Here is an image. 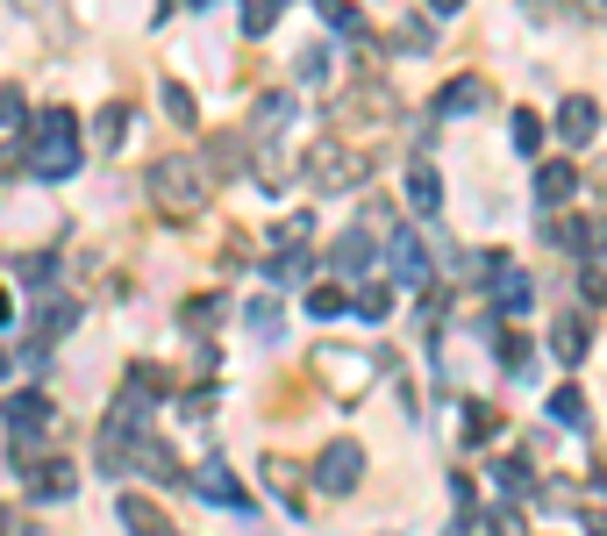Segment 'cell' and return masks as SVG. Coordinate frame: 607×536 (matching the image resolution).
<instances>
[{
    "mask_svg": "<svg viewBox=\"0 0 607 536\" xmlns=\"http://www.w3.org/2000/svg\"><path fill=\"white\" fill-rule=\"evenodd\" d=\"M29 173L36 179H72L79 173V143H72V115L43 107V122L29 129Z\"/></svg>",
    "mask_w": 607,
    "mask_h": 536,
    "instance_id": "obj_1",
    "label": "cell"
},
{
    "mask_svg": "<svg viewBox=\"0 0 607 536\" xmlns=\"http://www.w3.org/2000/svg\"><path fill=\"white\" fill-rule=\"evenodd\" d=\"M151 201L165 215H193L208 201V165H201V157H157L151 165Z\"/></svg>",
    "mask_w": 607,
    "mask_h": 536,
    "instance_id": "obj_2",
    "label": "cell"
},
{
    "mask_svg": "<svg viewBox=\"0 0 607 536\" xmlns=\"http://www.w3.org/2000/svg\"><path fill=\"white\" fill-rule=\"evenodd\" d=\"M358 480H364V444H350V436L322 444V458H314V486H322V494H350Z\"/></svg>",
    "mask_w": 607,
    "mask_h": 536,
    "instance_id": "obj_3",
    "label": "cell"
},
{
    "mask_svg": "<svg viewBox=\"0 0 607 536\" xmlns=\"http://www.w3.org/2000/svg\"><path fill=\"white\" fill-rule=\"evenodd\" d=\"M308 179H314L322 193H330V187H358V179H364V157L344 151V143H322V151L308 157Z\"/></svg>",
    "mask_w": 607,
    "mask_h": 536,
    "instance_id": "obj_4",
    "label": "cell"
},
{
    "mask_svg": "<svg viewBox=\"0 0 607 536\" xmlns=\"http://www.w3.org/2000/svg\"><path fill=\"white\" fill-rule=\"evenodd\" d=\"M322 380H336V394L344 400H358L364 386H372V358H364V350H322Z\"/></svg>",
    "mask_w": 607,
    "mask_h": 536,
    "instance_id": "obj_5",
    "label": "cell"
},
{
    "mask_svg": "<svg viewBox=\"0 0 607 536\" xmlns=\"http://www.w3.org/2000/svg\"><path fill=\"white\" fill-rule=\"evenodd\" d=\"M386 272H393L400 286H422V279H429V243L408 237V229H393V243H386Z\"/></svg>",
    "mask_w": 607,
    "mask_h": 536,
    "instance_id": "obj_6",
    "label": "cell"
},
{
    "mask_svg": "<svg viewBox=\"0 0 607 536\" xmlns=\"http://www.w3.org/2000/svg\"><path fill=\"white\" fill-rule=\"evenodd\" d=\"M551 237L565 243V251H579V258H607V222H600V215H572V222H551Z\"/></svg>",
    "mask_w": 607,
    "mask_h": 536,
    "instance_id": "obj_7",
    "label": "cell"
},
{
    "mask_svg": "<svg viewBox=\"0 0 607 536\" xmlns=\"http://www.w3.org/2000/svg\"><path fill=\"white\" fill-rule=\"evenodd\" d=\"M593 129H600V107H593L586 93H565V101H557V137L565 143H593Z\"/></svg>",
    "mask_w": 607,
    "mask_h": 536,
    "instance_id": "obj_8",
    "label": "cell"
},
{
    "mask_svg": "<svg viewBox=\"0 0 607 536\" xmlns=\"http://www.w3.org/2000/svg\"><path fill=\"white\" fill-rule=\"evenodd\" d=\"M193 494H201V501H222V508H250V494H243V486L229 480V465H222V458H208V465L193 472Z\"/></svg>",
    "mask_w": 607,
    "mask_h": 536,
    "instance_id": "obj_9",
    "label": "cell"
},
{
    "mask_svg": "<svg viewBox=\"0 0 607 536\" xmlns=\"http://www.w3.org/2000/svg\"><path fill=\"white\" fill-rule=\"evenodd\" d=\"M72 465L65 458H43V465H29V501H72Z\"/></svg>",
    "mask_w": 607,
    "mask_h": 536,
    "instance_id": "obj_10",
    "label": "cell"
},
{
    "mask_svg": "<svg viewBox=\"0 0 607 536\" xmlns=\"http://www.w3.org/2000/svg\"><path fill=\"white\" fill-rule=\"evenodd\" d=\"M408 208H415V215H436V208H443V179H436L429 157H415V165H408Z\"/></svg>",
    "mask_w": 607,
    "mask_h": 536,
    "instance_id": "obj_11",
    "label": "cell"
},
{
    "mask_svg": "<svg viewBox=\"0 0 607 536\" xmlns=\"http://www.w3.org/2000/svg\"><path fill=\"white\" fill-rule=\"evenodd\" d=\"M493 308H501V315H521V308H529V272L493 265Z\"/></svg>",
    "mask_w": 607,
    "mask_h": 536,
    "instance_id": "obj_12",
    "label": "cell"
},
{
    "mask_svg": "<svg viewBox=\"0 0 607 536\" xmlns=\"http://www.w3.org/2000/svg\"><path fill=\"white\" fill-rule=\"evenodd\" d=\"M330 265L336 272H364V265H372V229H344V237L330 243Z\"/></svg>",
    "mask_w": 607,
    "mask_h": 536,
    "instance_id": "obj_13",
    "label": "cell"
},
{
    "mask_svg": "<svg viewBox=\"0 0 607 536\" xmlns=\"http://www.w3.org/2000/svg\"><path fill=\"white\" fill-rule=\"evenodd\" d=\"M486 107V79H451L436 93V115H479Z\"/></svg>",
    "mask_w": 607,
    "mask_h": 536,
    "instance_id": "obj_14",
    "label": "cell"
},
{
    "mask_svg": "<svg viewBox=\"0 0 607 536\" xmlns=\"http://www.w3.org/2000/svg\"><path fill=\"white\" fill-rule=\"evenodd\" d=\"M551 358H557V365H579V358H586V322H579V315H565V322L551 329Z\"/></svg>",
    "mask_w": 607,
    "mask_h": 536,
    "instance_id": "obj_15",
    "label": "cell"
},
{
    "mask_svg": "<svg viewBox=\"0 0 607 536\" xmlns=\"http://www.w3.org/2000/svg\"><path fill=\"white\" fill-rule=\"evenodd\" d=\"M115 515H121V529H137V536H172L165 522H157V508L143 501V494H121V508H115Z\"/></svg>",
    "mask_w": 607,
    "mask_h": 536,
    "instance_id": "obj_16",
    "label": "cell"
},
{
    "mask_svg": "<svg viewBox=\"0 0 607 536\" xmlns=\"http://www.w3.org/2000/svg\"><path fill=\"white\" fill-rule=\"evenodd\" d=\"M43 308H51V315H36V344L51 350L57 336H65V329L79 322V301H43Z\"/></svg>",
    "mask_w": 607,
    "mask_h": 536,
    "instance_id": "obj_17",
    "label": "cell"
},
{
    "mask_svg": "<svg viewBox=\"0 0 607 536\" xmlns=\"http://www.w3.org/2000/svg\"><path fill=\"white\" fill-rule=\"evenodd\" d=\"M222 315H229V301H208V294H193L186 308H179V322H186L193 336H208V329H222Z\"/></svg>",
    "mask_w": 607,
    "mask_h": 536,
    "instance_id": "obj_18",
    "label": "cell"
},
{
    "mask_svg": "<svg viewBox=\"0 0 607 536\" xmlns=\"http://www.w3.org/2000/svg\"><path fill=\"white\" fill-rule=\"evenodd\" d=\"M551 422L557 430H586V394H579V386H557L551 394Z\"/></svg>",
    "mask_w": 607,
    "mask_h": 536,
    "instance_id": "obj_19",
    "label": "cell"
},
{
    "mask_svg": "<svg viewBox=\"0 0 607 536\" xmlns=\"http://www.w3.org/2000/svg\"><path fill=\"white\" fill-rule=\"evenodd\" d=\"M572 187H579L572 165H543V173H537V201H543V208H557V201H565Z\"/></svg>",
    "mask_w": 607,
    "mask_h": 536,
    "instance_id": "obj_20",
    "label": "cell"
},
{
    "mask_svg": "<svg viewBox=\"0 0 607 536\" xmlns=\"http://www.w3.org/2000/svg\"><path fill=\"white\" fill-rule=\"evenodd\" d=\"M137 472H151L157 486H172V480H179V458H172L165 444H137Z\"/></svg>",
    "mask_w": 607,
    "mask_h": 536,
    "instance_id": "obj_21",
    "label": "cell"
},
{
    "mask_svg": "<svg viewBox=\"0 0 607 536\" xmlns=\"http://www.w3.org/2000/svg\"><path fill=\"white\" fill-rule=\"evenodd\" d=\"M350 308V294H344V286H336V279H322V286H314V294H308V315H314V322H336V315H344Z\"/></svg>",
    "mask_w": 607,
    "mask_h": 536,
    "instance_id": "obj_22",
    "label": "cell"
},
{
    "mask_svg": "<svg viewBox=\"0 0 607 536\" xmlns=\"http://www.w3.org/2000/svg\"><path fill=\"white\" fill-rule=\"evenodd\" d=\"M157 101H165V115H172L179 129H193V122H201V107H193V93L179 87V79H165V87H157Z\"/></svg>",
    "mask_w": 607,
    "mask_h": 536,
    "instance_id": "obj_23",
    "label": "cell"
},
{
    "mask_svg": "<svg viewBox=\"0 0 607 536\" xmlns=\"http://www.w3.org/2000/svg\"><path fill=\"white\" fill-rule=\"evenodd\" d=\"M121 129H129V107H121V101H107L101 115H93V137H101V151H115V143H121Z\"/></svg>",
    "mask_w": 607,
    "mask_h": 536,
    "instance_id": "obj_24",
    "label": "cell"
},
{
    "mask_svg": "<svg viewBox=\"0 0 607 536\" xmlns=\"http://www.w3.org/2000/svg\"><path fill=\"white\" fill-rule=\"evenodd\" d=\"M279 8H286V0H243V36H264L279 22Z\"/></svg>",
    "mask_w": 607,
    "mask_h": 536,
    "instance_id": "obj_25",
    "label": "cell"
},
{
    "mask_svg": "<svg viewBox=\"0 0 607 536\" xmlns=\"http://www.w3.org/2000/svg\"><path fill=\"white\" fill-rule=\"evenodd\" d=\"M264 486H272L286 508H300V494H294V465H286V458H264Z\"/></svg>",
    "mask_w": 607,
    "mask_h": 536,
    "instance_id": "obj_26",
    "label": "cell"
},
{
    "mask_svg": "<svg viewBox=\"0 0 607 536\" xmlns=\"http://www.w3.org/2000/svg\"><path fill=\"white\" fill-rule=\"evenodd\" d=\"M358 315H364V322H386V315H393V279H386V286H364Z\"/></svg>",
    "mask_w": 607,
    "mask_h": 536,
    "instance_id": "obj_27",
    "label": "cell"
},
{
    "mask_svg": "<svg viewBox=\"0 0 607 536\" xmlns=\"http://www.w3.org/2000/svg\"><path fill=\"white\" fill-rule=\"evenodd\" d=\"M493 430H501V416H493L486 400H472V408H465V436H472V444H493Z\"/></svg>",
    "mask_w": 607,
    "mask_h": 536,
    "instance_id": "obj_28",
    "label": "cell"
},
{
    "mask_svg": "<svg viewBox=\"0 0 607 536\" xmlns=\"http://www.w3.org/2000/svg\"><path fill=\"white\" fill-rule=\"evenodd\" d=\"M250 329H258L264 344H279V329H286V315H279V301H250Z\"/></svg>",
    "mask_w": 607,
    "mask_h": 536,
    "instance_id": "obj_29",
    "label": "cell"
},
{
    "mask_svg": "<svg viewBox=\"0 0 607 536\" xmlns=\"http://www.w3.org/2000/svg\"><path fill=\"white\" fill-rule=\"evenodd\" d=\"M507 129H515V151H537V143H543V122L529 115V107H515V115H507Z\"/></svg>",
    "mask_w": 607,
    "mask_h": 536,
    "instance_id": "obj_30",
    "label": "cell"
},
{
    "mask_svg": "<svg viewBox=\"0 0 607 536\" xmlns=\"http://www.w3.org/2000/svg\"><path fill=\"white\" fill-rule=\"evenodd\" d=\"M493 486H501V494H529V465H521V458H501V465H493Z\"/></svg>",
    "mask_w": 607,
    "mask_h": 536,
    "instance_id": "obj_31",
    "label": "cell"
},
{
    "mask_svg": "<svg viewBox=\"0 0 607 536\" xmlns=\"http://www.w3.org/2000/svg\"><path fill=\"white\" fill-rule=\"evenodd\" d=\"M300 79H308V87H330V51H322V43L300 51Z\"/></svg>",
    "mask_w": 607,
    "mask_h": 536,
    "instance_id": "obj_32",
    "label": "cell"
},
{
    "mask_svg": "<svg viewBox=\"0 0 607 536\" xmlns=\"http://www.w3.org/2000/svg\"><path fill=\"white\" fill-rule=\"evenodd\" d=\"M501 365H507V372H515V380H529V344H521L515 329H507V336H501Z\"/></svg>",
    "mask_w": 607,
    "mask_h": 536,
    "instance_id": "obj_33",
    "label": "cell"
},
{
    "mask_svg": "<svg viewBox=\"0 0 607 536\" xmlns=\"http://www.w3.org/2000/svg\"><path fill=\"white\" fill-rule=\"evenodd\" d=\"M322 22H330L336 36H364V15H358V8H330V0H322Z\"/></svg>",
    "mask_w": 607,
    "mask_h": 536,
    "instance_id": "obj_34",
    "label": "cell"
},
{
    "mask_svg": "<svg viewBox=\"0 0 607 536\" xmlns=\"http://www.w3.org/2000/svg\"><path fill=\"white\" fill-rule=\"evenodd\" d=\"M15 129H22V93L0 87V137H15Z\"/></svg>",
    "mask_w": 607,
    "mask_h": 536,
    "instance_id": "obj_35",
    "label": "cell"
},
{
    "mask_svg": "<svg viewBox=\"0 0 607 536\" xmlns=\"http://www.w3.org/2000/svg\"><path fill=\"white\" fill-rule=\"evenodd\" d=\"M308 237H314V222H308V215H294V222H279V251H300Z\"/></svg>",
    "mask_w": 607,
    "mask_h": 536,
    "instance_id": "obj_36",
    "label": "cell"
},
{
    "mask_svg": "<svg viewBox=\"0 0 607 536\" xmlns=\"http://www.w3.org/2000/svg\"><path fill=\"white\" fill-rule=\"evenodd\" d=\"M286 115H294V101H286V93H264V101H258V122H264V129H279Z\"/></svg>",
    "mask_w": 607,
    "mask_h": 536,
    "instance_id": "obj_37",
    "label": "cell"
},
{
    "mask_svg": "<svg viewBox=\"0 0 607 536\" xmlns=\"http://www.w3.org/2000/svg\"><path fill=\"white\" fill-rule=\"evenodd\" d=\"M22 279H29V286H51V279H57V258H51V251H43V258H22Z\"/></svg>",
    "mask_w": 607,
    "mask_h": 536,
    "instance_id": "obj_38",
    "label": "cell"
},
{
    "mask_svg": "<svg viewBox=\"0 0 607 536\" xmlns=\"http://www.w3.org/2000/svg\"><path fill=\"white\" fill-rule=\"evenodd\" d=\"M486 529H493V536H521V515H515V508H493V515H486Z\"/></svg>",
    "mask_w": 607,
    "mask_h": 536,
    "instance_id": "obj_39",
    "label": "cell"
},
{
    "mask_svg": "<svg viewBox=\"0 0 607 536\" xmlns=\"http://www.w3.org/2000/svg\"><path fill=\"white\" fill-rule=\"evenodd\" d=\"M586 301H607V258L586 265Z\"/></svg>",
    "mask_w": 607,
    "mask_h": 536,
    "instance_id": "obj_40",
    "label": "cell"
},
{
    "mask_svg": "<svg viewBox=\"0 0 607 536\" xmlns=\"http://www.w3.org/2000/svg\"><path fill=\"white\" fill-rule=\"evenodd\" d=\"M208 165H215V173H229V165H236V143L215 137V143H208Z\"/></svg>",
    "mask_w": 607,
    "mask_h": 536,
    "instance_id": "obj_41",
    "label": "cell"
},
{
    "mask_svg": "<svg viewBox=\"0 0 607 536\" xmlns=\"http://www.w3.org/2000/svg\"><path fill=\"white\" fill-rule=\"evenodd\" d=\"M15 165H22V151H15V143H0V173H15Z\"/></svg>",
    "mask_w": 607,
    "mask_h": 536,
    "instance_id": "obj_42",
    "label": "cell"
},
{
    "mask_svg": "<svg viewBox=\"0 0 607 536\" xmlns=\"http://www.w3.org/2000/svg\"><path fill=\"white\" fill-rule=\"evenodd\" d=\"M429 8H436V15H457V8H465V0H429Z\"/></svg>",
    "mask_w": 607,
    "mask_h": 536,
    "instance_id": "obj_43",
    "label": "cell"
},
{
    "mask_svg": "<svg viewBox=\"0 0 607 536\" xmlns=\"http://www.w3.org/2000/svg\"><path fill=\"white\" fill-rule=\"evenodd\" d=\"M586 8H593V15H607V0H586Z\"/></svg>",
    "mask_w": 607,
    "mask_h": 536,
    "instance_id": "obj_44",
    "label": "cell"
},
{
    "mask_svg": "<svg viewBox=\"0 0 607 536\" xmlns=\"http://www.w3.org/2000/svg\"><path fill=\"white\" fill-rule=\"evenodd\" d=\"M0 380H8V358H0Z\"/></svg>",
    "mask_w": 607,
    "mask_h": 536,
    "instance_id": "obj_45",
    "label": "cell"
},
{
    "mask_svg": "<svg viewBox=\"0 0 607 536\" xmlns=\"http://www.w3.org/2000/svg\"><path fill=\"white\" fill-rule=\"evenodd\" d=\"M193 8H208V0H193Z\"/></svg>",
    "mask_w": 607,
    "mask_h": 536,
    "instance_id": "obj_46",
    "label": "cell"
},
{
    "mask_svg": "<svg viewBox=\"0 0 607 536\" xmlns=\"http://www.w3.org/2000/svg\"><path fill=\"white\" fill-rule=\"evenodd\" d=\"M172 536H179V529H172Z\"/></svg>",
    "mask_w": 607,
    "mask_h": 536,
    "instance_id": "obj_47",
    "label": "cell"
}]
</instances>
